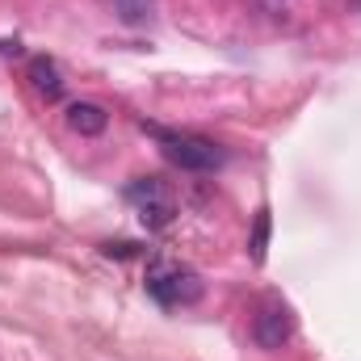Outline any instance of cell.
Returning <instances> with one entry per match:
<instances>
[{
  "instance_id": "obj_6",
  "label": "cell",
  "mask_w": 361,
  "mask_h": 361,
  "mask_svg": "<svg viewBox=\"0 0 361 361\" xmlns=\"http://www.w3.org/2000/svg\"><path fill=\"white\" fill-rule=\"evenodd\" d=\"M30 85L42 92L47 101H59V97H63L59 63H55V59H47V55H34V59H30Z\"/></svg>"
},
{
  "instance_id": "obj_5",
  "label": "cell",
  "mask_w": 361,
  "mask_h": 361,
  "mask_svg": "<svg viewBox=\"0 0 361 361\" xmlns=\"http://www.w3.org/2000/svg\"><path fill=\"white\" fill-rule=\"evenodd\" d=\"M63 122H68L76 135L97 139V135H105V126H109V114H105L97 101H72V105L63 109Z\"/></svg>"
},
{
  "instance_id": "obj_4",
  "label": "cell",
  "mask_w": 361,
  "mask_h": 361,
  "mask_svg": "<svg viewBox=\"0 0 361 361\" xmlns=\"http://www.w3.org/2000/svg\"><path fill=\"white\" fill-rule=\"evenodd\" d=\"M252 341L265 349V353H277L294 341V315L286 302H265L252 319Z\"/></svg>"
},
{
  "instance_id": "obj_3",
  "label": "cell",
  "mask_w": 361,
  "mask_h": 361,
  "mask_svg": "<svg viewBox=\"0 0 361 361\" xmlns=\"http://www.w3.org/2000/svg\"><path fill=\"white\" fill-rule=\"evenodd\" d=\"M126 197L135 202L139 223H143L147 231H164V227L177 219V202H173V193H169L156 177H139L135 185H126Z\"/></svg>"
},
{
  "instance_id": "obj_7",
  "label": "cell",
  "mask_w": 361,
  "mask_h": 361,
  "mask_svg": "<svg viewBox=\"0 0 361 361\" xmlns=\"http://www.w3.org/2000/svg\"><path fill=\"white\" fill-rule=\"evenodd\" d=\"M269 231H273V214H269V206H261L257 219H252V231H248V261H252V265H265Z\"/></svg>"
},
{
  "instance_id": "obj_1",
  "label": "cell",
  "mask_w": 361,
  "mask_h": 361,
  "mask_svg": "<svg viewBox=\"0 0 361 361\" xmlns=\"http://www.w3.org/2000/svg\"><path fill=\"white\" fill-rule=\"evenodd\" d=\"M147 130L160 139L164 160L177 164V169H185V173H214V169H223V152H219L214 143L189 139V135H169V130H160V126H147Z\"/></svg>"
},
{
  "instance_id": "obj_8",
  "label": "cell",
  "mask_w": 361,
  "mask_h": 361,
  "mask_svg": "<svg viewBox=\"0 0 361 361\" xmlns=\"http://www.w3.org/2000/svg\"><path fill=\"white\" fill-rule=\"evenodd\" d=\"M135 252H139V244H105V257H122V261H126V257H135Z\"/></svg>"
},
{
  "instance_id": "obj_2",
  "label": "cell",
  "mask_w": 361,
  "mask_h": 361,
  "mask_svg": "<svg viewBox=\"0 0 361 361\" xmlns=\"http://www.w3.org/2000/svg\"><path fill=\"white\" fill-rule=\"evenodd\" d=\"M202 290H206L202 277L185 265H152L147 273V294L164 307H189L202 298Z\"/></svg>"
}]
</instances>
